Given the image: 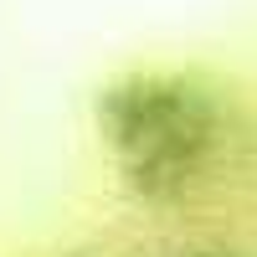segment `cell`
I'll list each match as a JSON object with an SVG mask.
<instances>
[{"mask_svg":"<svg viewBox=\"0 0 257 257\" xmlns=\"http://www.w3.org/2000/svg\"><path fill=\"white\" fill-rule=\"evenodd\" d=\"M98 134L134 196L180 201L216 160L226 108L185 72H128L98 93Z\"/></svg>","mask_w":257,"mask_h":257,"instance_id":"1","label":"cell"},{"mask_svg":"<svg viewBox=\"0 0 257 257\" xmlns=\"http://www.w3.org/2000/svg\"><path fill=\"white\" fill-rule=\"evenodd\" d=\"M196 257H242V252H196Z\"/></svg>","mask_w":257,"mask_h":257,"instance_id":"2","label":"cell"}]
</instances>
